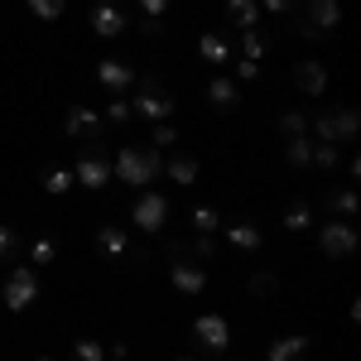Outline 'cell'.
<instances>
[{
    "instance_id": "9a60e30c",
    "label": "cell",
    "mask_w": 361,
    "mask_h": 361,
    "mask_svg": "<svg viewBox=\"0 0 361 361\" xmlns=\"http://www.w3.org/2000/svg\"><path fill=\"white\" fill-rule=\"evenodd\" d=\"M97 250H102V260H126V250H130V231L126 226H102L97 231Z\"/></svg>"
},
{
    "instance_id": "ab89813d",
    "label": "cell",
    "mask_w": 361,
    "mask_h": 361,
    "mask_svg": "<svg viewBox=\"0 0 361 361\" xmlns=\"http://www.w3.org/2000/svg\"><path fill=\"white\" fill-rule=\"evenodd\" d=\"M260 10H270V15H289L294 10V0H255Z\"/></svg>"
},
{
    "instance_id": "ac0fdd59",
    "label": "cell",
    "mask_w": 361,
    "mask_h": 361,
    "mask_svg": "<svg viewBox=\"0 0 361 361\" xmlns=\"http://www.w3.org/2000/svg\"><path fill=\"white\" fill-rule=\"evenodd\" d=\"M164 173H169V183L193 188V183H197V159H193V154H173V159H164Z\"/></svg>"
},
{
    "instance_id": "83f0119b",
    "label": "cell",
    "mask_w": 361,
    "mask_h": 361,
    "mask_svg": "<svg viewBox=\"0 0 361 361\" xmlns=\"http://www.w3.org/2000/svg\"><path fill=\"white\" fill-rule=\"evenodd\" d=\"M54 255H58V241H54V236H39V241L29 246V265L39 270V265H49Z\"/></svg>"
},
{
    "instance_id": "7402d4cb",
    "label": "cell",
    "mask_w": 361,
    "mask_h": 361,
    "mask_svg": "<svg viewBox=\"0 0 361 361\" xmlns=\"http://www.w3.org/2000/svg\"><path fill=\"white\" fill-rule=\"evenodd\" d=\"M284 164H289V169H308V164H313V140L294 135L289 145H284Z\"/></svg>"
},
{
    "instance_id": "f1b7e54d",
    "label": "cell",
    "mask_w": 361,
    "mask_h": 361,
    "mask_svg": "<svg viewBox=\"0 0 361 361\" xmlns=\"http://www.w3.org/2000/svg\"><path fill=\"white\" fill-rule=\"evenodd\" d=\"M193 226H197V231H202V236H212V231H217V226H222V212H217V207H207V202H202V207H193Z\"/></svg>"
},
{
    "instance_id": "603a6c76",
    "label": "cell",
    "mask_w": 361,
    "mask_h": 361,
    "mask_svg": "<svg viewBox=\"0 0 361 361\" xmlns=\"http://www.w3.org/2000/svg\"><path fill=\"white\" fill-rule=\"evenodd\" d=\"M197 54L207 58V63H217V68H222V63H231V49H226L222 34H202V39H197Z\"/></svg>"
},
{
    "instance_id": "8fae6325",
    "label": "cell",
    "mask_w": 361,
    "mask_h": 361,
    "mask_svg": "<svg viewBox=\"0 0 361 361\" xmlns=\"http://www.w3.org/2000/svg\"><path fill=\"white\" fill-rule=\"evenodd\" d=\"M87 25H92V34H102V39H116V34H126V10L116 0H97L92 15H87Z\"/></svg>"
},
{
    "instance_id": "836d02e7",
    "label": "cell",
    "mask_w": 361,
    "mask_h": 361,
    "mask_svg": "<svg viewBox=\"0 0 361 361\" xmlns=\"http://www.w3.org/2000/svg\"><path fill=\"white\" fill-rule=\"evenodd\" d=\"M20 246H25V241H20V231L0 222V260H15V255H20Z\"/></svg>"
},
{
    "instance_id": "60d3db41",
    "label": "cell",
    "mask_w": 361,
    "mask_h": 361,
    "mask_svg": "<svg viewBox=\"0 0 361 361\" xmlns=\"http://www.w3.org/2000/svg\"><path fill=\"white\" fill-rule=\"evenodd\" d=\"M126 357H130V347H126V342H116V347H111V361H126Z\"/></svg>"
},
{
    "instance_id": "cb8c5ba5",
    "label": "cell",
    "mask_w": 361,
    "mask_h": 361,
    "mask_svg": "<svg viewBox=\"0 0 361 361\" xmlns=\"http://www.w3.org/2000/svg\"><path fill=\"white\" fill-rule=\"evenodd\" d=\"M241 54L250 63H260V58L270 54V34H260V29H241Z\"/></svg>"
},
{
    "instance_id": "e575fe53",
    "label": "cell",
    "mask_w": 361,
    "mask_h": 361,
    "mask_svg": "<svg viewBox=\"0 0 361 361\" xmlns=\"http://www.w3.org/2000/svg\"><path fill=\"white\" fill-rule=\"evenodd\" d=\"M279 130H284L289 140H294V135H308V116L304 111H284V116H279Z\"/></svg>"
},
{
    "instance_id": "74e56055",
    "label": "cell",
    "mask_w": 361,
    "mask_h": 361,
    "mask_svg": "<svg viewBox=\"0 0 361 361\" xmlns=\"http://www.w3.org/2000/svg\"><path fill=\"white\" fill-rule=\"evenodd\" d=\"M313 164H318V169H333L337 164V145H318V140H313Z\"/></svg>"
},
{
    "instance_id": "4fadbf2b",
    "label": "cell",
    "mask_w": 361,
    "mask_h": 361,
    "mask_svg": "<svg viewBox=\"0 0 361 361\" xmlns=\"http://www.w3.org/2000/svg\"><path fill=\"white\" fill-rule=\"evenodd\" d=\"M294 87L304 92V97H323L328 92V63H318V58H304V63H294Z\"/></svg>"
},
{
    "instance_id": "44dd1931",
    "label": "cell",
    "mask_w": 361,
    "mask_h": 361,
    "mask_svg": "<svg viewBox=\"0 0 361 361\" xmlns=\"http://www.w3.org/2000/svg\"><path fill=\"white\" fill-rule=\"evenodd\" d=\"M226 20L236 29H260V5L255 0H226Z\"/></svg>"
},
{
    "instance_id": "d4e9b609",
    "label": "cell",
    "mask_w": 361,
    "mask_h": 361,
    "mask_svg": "<svg viewBox=\"0 0 361 361\" xmlns=\"http://www.w3.org/2000/svg\"><path fill=\"white\" fill-rule=\"evenodd\" d=\"M246 289L255 294V299H275V294H279V275H275V270H255V275L246 279Z\"/></svg>"
},
{
    "instance_id": "7c38bea8",
    "label": "cell",
    "mask_w": 361,
    "mask_h": 361,
    "mask_svg": "<svg viewBox=\"0 0 361 361\" xmlns=\"http://www.w3.org/2000/svg\"><path fill=\"white\" fill-rule=\"evenodd\" d=\"M135 68H130V63H121V58H102V63H97V82L106 87V92H111V97H121V92H130V87H135Z\"/></svg>"
},
{
    "instance_id": "8d00e7d4",
    "label": "cell",
    "mask_w": 361,
    "mask_h": 361,
    "mask_svg": "<svg viewBox=\"0 0 361 361\" xmlns=\"http://www.w3.org/2000/svg\"><path fill=\"white\" fill-rule=\"evenodd\" d=\"M231 68H236V78H231V82H255V78H260V63H250V58H236Z\"/></svg>"
},
{
    "instance_id": "9c48e42d",
    "label": "cell",
    "mask_w": 361,
    "mask_h": 361,
    "mask_svg": "<svg viewBox=\"0 0 361 361\" xmlns=\"http://www.w3.org/2000/svg\"><path fill=\"white\" fill-rule=\"evenodd\" d=\"M63 135L78 140V145H92V140L102 135V111H92V106H68V111H63Z\"/></svg>"
},
{
    "instance_id": "ffe728a7",
    "label": "cell",
    "mask_w": 361,
    "mask_h": 361,
    "mask_svg": "<svg viewBox=\"0 0 361 361\" xmlns=\"http://www.w3.org/2000/svg\"><path fill=\"white\" fill-rule=\"evenodd\" d=\"M357 212H361L357 188H337V193H328V217H342V222H352Z\"/></svg>"
},
{
    "instance_id": "ba28073f",
    "label": "cell",
    "mask_w": 361,
    "mask_h": 361,
    "mask_svg": "<svg viewBox=\"0 0 361 361\" xmlns=\"http://www.w3.org/2000/svg\"><path fill=\"white\" fill-rule=\"evenodd\" d=\"M130 222H140V231H159V226L169 222V197L154 193V188L135 193V202H130Z\"/></svg>"
},
{
    "instance_id": "4316f807",
    "label": "cell",
    "mask_w": 361,
    "mask_h": 361,
    "mask_svg": "<svg viewBox=\"0 0 361 361\" xmlns=\"http://www.w3.org/2000/svg\"><path fill=\"white\" fill-rule=\"evenodd\" d=\"M68 188H73V169H49L44 173V193L49 197H63Z\"/></svg>"
},
{
    "instance_id": "7bdbcfd3",
    "label": "cell",
    "mask_w": 361,
    "mask_h": 361,
    "mask_svg": "<svg viewBox=\"0 0 361 361\" xmlns=\"http://www.w3.org/2000/svg\"><path fill=\"white\" fill-rule=\"evenodd\" d=\"M173 361H193V357H173Z\"/></svg>"
},
{
    "instance_id": "f35d334b",
    "label": "cell",
    "mask_w": 361,
    "mask_h": 361,
    "mask_svg": "<svg viewBox=\"0 0 361 361\" xmlns=\"http://www.w3.org/2000/svg\"><path fill=\"white\" fill-rule=\"evenodd\" d=\"M135 5H140V15H145V20H159V15L169 10V0H135Z\"/></svg>"
},
{
    "instance_id": "52a82bcc",
    "label": "cell",
    "mask_w": 361,
    "mask_h": 361,
    "mask_svg": "<svg viewBox=\"0 0 361 361\" xmlns=\"http://www.w3.org/2000/svg\"><path fill=\"white\" fill-rule=\"evenodd\" d=\"M73 183H82L92 193H102L106 183H111V159L97 149V145H82V154H78V164H73Z\"/></svg>"
},
{
    "instance_id": "6da1fadb",
    "label": "cell",
    "mask_w": 361,
    "mask_h": 361,
    "mask_svg": "<svg viewBox=\"0 0 361 361\" xmlns=\"http://www.w3.org/2000/svg\"><path fill=\"white\" fill-rule=\"evenodd\" d=\"M111 173L121 178V183H130L135 193H145L149 183H159V173H164V154H159L154 145H121V149H116Z\"/></svg>"
},
{
    "instance_id": "3957f363",
    "label": "cell",
    "mask_w": 361,
    "mask_h": 361,
    "mask_svg": "<svg viewBox=\"0 0 361 361\" xmlns=\"http://www.w3.org/2000/svg\"><path fill=\"white\" fill-rule=\"evenodd\" d=\"M357 130H361L357 106H333V111H323L313 121V140H318V145H352Z\"/></svg>"
},
{
    "instance_id": "d590c367",
    "label": "cell",
    "mask_w": 361,
    "mask_h": 361,
    "mask_svg": "<svg viewBox=\"0 0 361 361\" xmlns=\"http://www.w3.org/2000/svg\"><path fill=\"white\" fill-rule=\"evenodd\" d=\"M188 255H193V260H217V241H212V236H197L193 246H188Z\"/></svg>"
},
{
    "instance_id": "d6a6232c",
    "label": "cell",
    "mask_w": 361,
    "mask_h": 361,
    "mask_svg": "<svg viewBox=\"0 0 361 361\" xmlns=\"http://www.w3.org/2000/svg\"><path fill=\"white\" fill-rule=\"evenodd\" d=\"M73 361H106V347H102L97 337H78V347H73Z\"/></svg>"
},
{
    "instance_id": "30bf717a",
    "label": "cell",
    "mask_w": 361,
    "mask_h": 361,
    "mask_svg": "<svg viewBox=\"0 0 361 361\" xmlns=\"http://www.w3.org/2000/svg\"><path fill=\"white\" fill-rule=\"evenodd\" d=\"M193 337L207 347V352H226L231 347V323H226L222 313H202L193 323Z\"/></svg>"
},
{
    "instance_id": "e0dca14e",
    "label": "cell",
    "mask_w": 361,
    "mask_h": 361,
    "mask_svg": "<svg viewBox=\"0 0 361 361\" xmlns=\"http://www.w3.org/2000/svg\"><path fill=\"white\" fill-rule=\"evenodd\" d=\"M308 342H313V337H304V333H289V337H275V342H270V352H265V361H304V352H308Z\"/></svg>"
},
{
    "instance_id": "d6986e66",
    "label": "cell",
    "mask_w": 361,
    "mask_h": 361,
    "mask_svg": "<svg viewBox=\"0 0 361 361\" xmlns=\"http://www.w3.org/2000/svg\"><path fill=\"white\" fill-rule=\"evenodd\" d=\"M226 241H231L236 250H260L265 246V231H260L255 222H231L226 226Z\"/></svg>"
},
{
    "instance_id": "8992f818",
    "label": "cell",
    "mask_w": 361,
    "mask_h": 361,
    "mask_svg": "<svg viewBox=\"0 0 361 361\" xmlns=\"http://www.w3.org/2000/svg\"><path fill=\"white\" fill-rule=\"evenodd\" d=\"M318 246H323V255H333V260H347V255H357L361 236L352 222H342V217H328V222L318 226Z\"/></svg>"
},
{
    "instance_id": "277c9868",
    "label": "cell",
    "mask_w": 361,
    "mask_h": 361,
    "mask_svg": "<svg viewBox=\"0 0 361 361\" xmlns=\"http://www.w3.org/2000/svg\"><path fill=\"white\" fill-rule=\"evenodd\" d=\"M169 279H173V289H178V294H188V299H193V294H202V289H207V265H202V260H193V255H188V246H173Z\"/></svg>"
},
{
    "instance_id": "b9f144b4",
    "label": "cell",
    "mask_w": 361,
    "mask_h": 361,
    "mask_svg": "<svg viewBox=\"0 0 361 361\" xmlns=\"http://www.w3.org/2000/svg\"><path fill=\"white\" fill-rule=\"evenodd\" d=\"M34 361H58V357H34Z\"/></svg>"
},
{
    "instance_id": "484cf974",
    "label": "cell",
    "mask_w": 361,
    "mask_h": 361,
    "mask_svg": "<svg viewBox=\"0 0 361 361\" xmlns=\"http://www.w3.org/2000/svg\"><path fill=\"white\" fill-rule=\"evenodd\" d=\"M29 15L34 20H44V25H54V20H63V10H68V0H25Z\"/></svg>"
},
{
    "instance_id": "1f68e13d",
    "label": "cell",
    "mask_w": 361,
    "mask_h": 361,
    "mask_svg": "<svg viewBox=\"0 0 361 361\" xmlns=\"http://www.w3.org/2000/svg\"><path fill=\"white\" fill-rule=\"evenodd\" d=\"M313 226V212H308V202H294L289 212H284V231H308Z\"/></svg>"
},
{
    "instance_id": "5bb4252c",
    "label": "cell",
    "mask_w": 361,
    "mask_h": 361,
    "mask_svg": "<svg viewBox=\"0 0 361 361\" xmlns=\"http://www.w3.org/2000/svg\"><path fill=\"white\" fill-rule=\"evenodd\" d=\"M304 25L323 39V34H333L337 25H342V0H308V15Z\"/></svg>"
},
{
    "instance_id": "5b68a950",
    "label": "cell",
    "mask_w": 361,
    "mask_h": 361,
    "mask_svg": "<svg viewBox=\"0 0 361 361\" xmlns=\"http://www.w3.org/2000/svg\"><path fill=\"white\" fill-rule=\"evenodd\" d=\"M39 270L34 265H15L10 270V279H5V308L10 313H25V308H34V299H39Z\"/></svg>"
},
{
    "instance_id": "4dcf8cb0",
    "label": "cell",
    "mask_w": 361,
    "mask_h": 361,
    "mask_svg": "<svg viewBox=\"0 0 361 361\" xmlns=\"http://www.w3.org/2000/svg\"><path fill=\"white\" fill-rule=\"evenodd\" d=\"M149 145H154V149L164 154L169 145H178V126H173V121H159V126L149 130Z\"/></svg>"
},
{
    "instance_id": "7a4b0ae2",
    "label": "cell",
    "mask_w": 361,
    "mask_h": 361,
    "mask_svg": "<svg viewBox=\"0 0 361 361\" xmlns=\"http://www.w3.org/2000/svg\"><path fill=\"white\" fill-rule=\"evenodd\" d=\"M135 82H140V97L130 102V111H135L140 121H149V126H159V121H173L178 102H173L164 87H159V78H154V73H145V78H135Z\"/></svg>"
},
{
    "instance_id": "2e32d148",
    "label": "cell",
    "mask_w": 361,
    "mask_h": 361,
    "mask_svg": "<svg viewBox=\"0 0 361 361\" xmlns=\"http://www.w3.org/2000/svg\"><path fill=\"white\" fill-rule=\"evenodd\" d=\"M207 102L226 116V111H236V106H241V92H236V82H231L226 73H217V78L207 82Z\"/></svg>"
},
{
    "instance_id": "f546056e",
    "label": "cell",
    "mask_w": 361,
    "mask_h": 361,
    "mask_svg": "<svg viewBox=\"0 0 361 361\" xmlns=\"http://www.w3.org/2000/svg\"><path fill=\"white\" fill-rule=\"evenodd\" d=\"M106 121H111V126H130V121H135L130 97H111V102H106Z\"/></svg>"
}]
</instances>
